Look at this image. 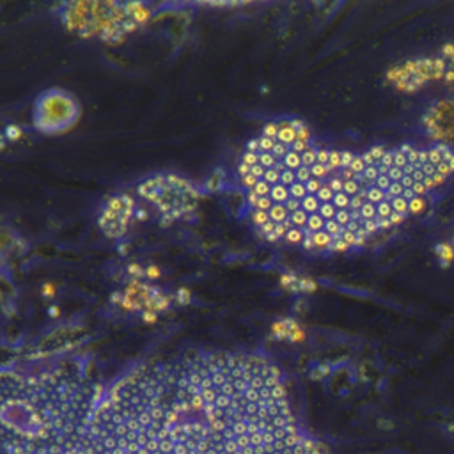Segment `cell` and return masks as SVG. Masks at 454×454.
<instances>
[{
  "label": "cell",
  "instance_id": "6da1fadb",
  "mask_svg": "<svg viewBox=\"0 0 454 454\" xmlns=\"http://www.w3.org/2000/svg\"><path fill=\"white\" fill-rule=\"evenodd\" d=\"M77 454H323L264 353L187 350L99 389Z\"/></svg>",
  "mask_w": 454,
  "mask_h": 454
},
{
  "label": "cell",
  "instance_id": "7a4b0ae2",
  "mask_svg": "<svg viewBox=\"0 0 454 454\" xmlns=\"http://www.w3.org/2000/svg\"><path fill=\"white\" fill-rule=\"evenodd\" d=\"M99 389L78 352L0 364V454H77Z\"/></svg>",
  "mask_w": 454,
  "mask_h": 454
},
{
  "label": "cell",
  "instance_id": "3957f363",
  "mask_svg": "<svg viewBox=\"0 0 454 454\" xmlns=\"http://www.w3.org/2000/svg\"><path fill=\"white\" fill-rule=\"evenodd\" d=\"M78 117L75 98L63 91H48L39 96L34 107V123L41 131H63L70 128Z\"/></svg>",
  "mask_w": 454,
  "mask_h": 454
},
{
  "label": "cell",
  "instance_id": "277c9868",
  "mask_svg": "<svg viewBox=\"0 0 454 454\" xmlns=\"http://www.w3.org/2000/svg\"><path fill=\"white\" fill-rule=\"evenodd\" d=\"M435 252H437L442 266H449V263L454 261V249L451 243H437L435 245Z\"/></svg>",
  "mask_w": 454,
  "mask_h": 454
},
{
  "label": "cell",
  "instance_id": "5b68a950",
  "mask_svg": "<svg viewBox=\"0 0 454 454\" xmlns=\"http://www.w3.org/2000/svg\"><path fill=\"white\" fill-rule=\"evenodd\" d=\"M313 243H314V250H330V245L334 243V238H332L328 232L320 231L316 234H313Z\"/></svg>",
  "mask_w": 454,
  "mask_h": 454
},
{
  "label": "cell",
  "instance_id": "8992f818",
  "mask_svg": "<svg viewBox=\"0 0 454 454\" xmlns=\"http://www.w3.org/2000/svg\"><path fill=\"white\" fill-rule=\"evenodd\" d=\"M325 224H327V220H325L320 213H314V215H309L307 227L303 229V231H309L310 234H316V232L325 231Z\"/></svg>",
  "mask_w": 454,
  "mask_h": 454
},
{
  "label": "cell",
  "instance_id": "52a82bcc",
  "mask_svg": "<svg viewBox=\"0 0 454 454\" xmlns=\"http://www.w3.org/2000/svg\"><path fill=\"white\" fill-rule=\"evenodd\" d=\"M300 205H302V212H306L307 215H314V213L320 212L321 208V202L318 201L316 195H307Z\"/></svg>",
  "mask_w": 454,
  "mask_h": 454
},
{
  "label": "cell",
  "instance_id": "ba28073f",
  "mask_svg": "<svg viewBox=\"0 0 454 454\" xmlns=\"http://www.w3.org/2000/svg\"><path fill=\"white\" fill-rule=\"evenodd\" d=\"M300 155H302V166L313 167L318 162V148L314 146V142H310L309 148L303 153H300Z\"/></svg>",
  "mask_w": 454,
  "mask_h": 454
},
{
  "label": "cell",
  "instance_id": "9c48e42d",
  "mask_svg": "<svg viewBox=\"0 0 454 454\" xmlns=\"http://www.w3.org/2000/svg\"><path fill=\"white\" fill-rule=\"evenodd\" d=\"M367 201L373 202V205H380V202L385 201V192L380 190L378 187H374V185H371V187L367 188Z\"/></svg>",
  "mask_w": 454,
  "mask_h": 454
},
{
  "label": "cell",
  "instance_id": "30bf717a",
  "mask_svg": "<svg viewBox=\"0 0 454 454\" xmlns=\"http://www.w3.org/2000/svg\"><path fill=\"white\" fill-rule=\"evenodd\" d=\"M345 229L346 227H342L341 224L335 222V219L334 220H328V222L325 224V232H328V234H330L334 239L341 238L342 232H345Z\"/></svg>",
  "mask_w": 454,
  "mask_h": 454
},
{
  "label": "cell",
  "instance_id": "8fae6325",
  "mask_svg": "<svg viewBox=\"0 0 454 454\" xmlns=\"http://www.w3.org/2000/svg\"><path fill=\"white\" fill-rule=\"evenodd\" d=\"M360 215H362V220H377V217H378L377 205L366 201L364 202L362 208H360Z\"/></svg>",
  "mask_w": 454,
  "mask_h": 454
},
{
  "label": "cell",
  "instance_id": "7c38bea8",
  "mask_svg": "<svg viewBox=\"0 0 454 454\" xmlns=\"http://www.w3.org/2000/svg\"><path fill=\"white\" fill-rule=\"evenodd\" d=\"M392 212L394 213H401V215H409V201L405 198H396L391 201Z\"/></svg>",
  "mask_w": 454,
  "mask_h": 454
},
{
  "label": "cell",
  "instance_id": "4fadbf2b",
  "mask_svg": "<svg viewBox=\"0 0 454 454\" xmlns=\"http://www.w3.org/2000/svg\"><path fill=\"white\" fill-rule=\"evenodd\" d=\"M310 174H313V178H316V180L325 181L328 174H330V169H328V166H323V163L316 162L313 167H310Z\"/></svg>",
  "mask_w": 454,
  "mask_h": 454
},
{
  "label": "cell",
  "instance_id": "5bb4252c",
  "mask_svg": "<svg viewBox=\"0 0 454 454\" xmlns=\"http://www.w3.org/2000/svg\"><path fill=\"white\" fill-rule=\"evenodd\" d=\"M424 210H426L424 198H416L409 202V213H412V215H421V213H424Z\"/></svg>",
  "mask_w": 454,
  "mask_h": 454
},
{
  "label": "cell",
  "instance_id": "9a60e30c",
  "mask_svg": "<svg viewBox=\"0 0 454 454\" xmlns=\"http://www.w3.org/2000/svg\"><path fill=\"white\" fill-rule=\"evenodd\" d=\"M350 201H352V198H350V195H346L345 192H339V194L334 195V201H332V205H334L337 210H348Z\"/></svg>",
  "mask_w": 454,
  "mask_h": 454
},
{
  "label": "cell",
  "instance_id": "2e32d148",
  "mask_svg": "<svg viewBox=\"0 0 454 454\" xmlns=\"http://www.w3.org/2000/svg\"><path fill=\"white\" fill-rule=\"evenodd\" d=\"M327 166L328 169H330V173L341 169V151H337V149H330V156H328Z\"/></svg>",
  "mask_w": 454,
  "mask_h": 454
},
{
  "label": "cell",
  "instance_id": "e0dca14e",
  "mask_svg": "<svg viewBox=\"0 0 454 454\" xmlns=\"http://www.w3.org/2000/svg\"><path fill=\"white\" fill-rule=\"evenodd\" d=\"M334 195H335L334 192H332L330 188H328V185L325 183L323 187H321V190L316 194V198H318V201L321 202V205H327V202L334 201Z\"/></svg>",
  "mask_w": 454,
  "mask_h": 454
},
{
  "label": "cell",
  "instance_id": "ac0fdd59",
  "mask_svg": "<svg viewBox=\"0 0 454 454\" xmlns=\"http://www.w3.org/2000/svg\"><path fill=\"white\" fill-rule=\"evenodd\" d=\"M320 213L321 217H323L325 220H334L335 219V213H337V208H335L334 205H332V202H327V205H321V208H320Z\"/></svg>",
  "mask_w": 454,
  "mask_h": 454
},
{
  "label": "cell",
  "instance_id": "d6986e66",
  "mask_svg": "<svg viewBox=\"0 0 454 454\" xmlns=\"http://www.w3.org/2000/svg\"><path fill=\"white\" fill-rule=\"evenodd\" d=\"M295 176H296V181H298V183H307V181L313 178V174H310V167L300 166L298 169H295Z\"/></svg>",
  "mask_w": 454,
  "mask_h": 454
},
{
  "label": "cell",
  "instance_id": "ffe728a7",
  "mask_svg": "<svg viewBox=\"0 0 454 454\" xmlns=\"http://www.w3.org/2000/svg\"><path fill=\"white\" fill-rule=\"evenodd\" d=\"M323 185H325V181L316 180V178H310V180L306 183L307 194H309V195H316L318 192L321 190V187H323Z\"/></svg>",
  "mask_w": 454,
  "mask_h": 454
},
{
  "label": "cell",
  "instance_id": "44dd1931",
  "mask_svg": "<svg viewBox=\"0 0 454 454\" xmlns=\"http://www.w3.org/2000/svg\"><path fill=\"white\" fill-rule=\"evenodd\" d=\"M377 213H378V217H382V219H391V215L394 212H392L391 202L384 201V202H380V205H377Z\"/></svg>",
  "mask_w": 454,
  "mask_h": 454
},
{
  "label": "cell",
  "instance_id": "7402d4cb",
  "mask_svg": "<svg viewBox=\"0 0 454 454\" xmlns=\"http://www.w3.org/2000/svg\"><path fill=\"white\" fill-rule=\"evenodd\" d=\"M335 222L341 224L342 227L348 226V224L352 222V215H350V210H337V213H335Z\"/></svg>",
  "mask_w": 454,
  "mask_h": 454
},
{
  "label": "cell",
  "instance_id": "603a6c76",
  "mask_svg": "<svg viewBox=\"0 0 454 454\" xmlns=\"http://www.w3.org/2000/svg\"><path fill=\"white\" fill-rule=\"evenodd\" d=\"M342 192H345L346 195H350V198H355V195L360 192V185L357 183L355 180L345 181V188H342Z\"/></svg>",
  "mask_w": 454,
  "mask_h": 454
},
{
  "label": "cell",
  "instance_id": "cb8c5ba5",
  "mask_svg": "<svg viewBox=\"0 0 454 454\" xmlns=\"http://www.w3.org/2000/svg\"><path fill=\"white\" fill-rule=\"evenodd\" d=\"M428 162L431 163V166H441L442 162H444V158H442V155H441V151H438L437 148H431V149H428Z\"/></svg>",
  "mask_w": 454,
  "mask_h": 454
},
{
  "label": "cell",
  "instance_id": "d4e9b609",
  "mask_svg": "<svg viewBox=\"0 0 454 454\" xmlns=\"http://www.w3.org/2000/svg\"><path fill=\"white\" fill-rule=\"evenodd\" d=\"M369 153H371V156L374 158V162L378 163L382 158H384V155L387 153V149L384 148V144H374L369 148Z\"/></svg>",
  "mask_w": 454,
  "mask_h": 454
},
{
  "label": "cell",
  "instance_id": "484cf974",
  "mask_svg": "<svg viewBox=\"0 0 454 454\" xmlns=\"http://www.w3.org/2000/svg\"><path fill=\"white\" fill-rule=\"evenodd\" d=\"M327 185H328V188L334 192V194H339V192H342V188H345V181H342L339 176L330 178V180L327 181Z\"/></svg>",
  "mask_w": 454,
  "mask_h": 454
},
{
  "label": "cell",
  "instance_id": "4316f807",
  "mask_svg": "<svg viewBox=\"0 0 454 454\" xmlns=\"http://www.w3.org/2000/svg\"><path fill=\"white\" fill-rule=\"evenodd\" d=\"M435 148L438 149V151H441V155H442V158H444V162H451L453 160V156H454V151L451 148H449V146H445V144H442V142H438L437 146H435Z\"/></svg>",
  "mask_w": 454,
  "mask_h": 454
},
{
  "label": "cell",
  "instance_id": "83f0119b",
  "mask_svg": "<svg viewBox=\"0 0 454 454\" xmlns=\"http://www.w3.org/2000/svg\"><path fill=\"white\" fill-rule=\"evenodd\" d=\"M409 166V158H406L405 153H401L399 149H396L394 151V167H398V169H405V167Z\"/></svg>",
  "mask_w": 454,
  "mask_h": 454
},
{
  "label": "cell",
  "instance_id": "f1b7e54d",
  "mask_svg": "<svg viewBox=\"0 0 454 454\" xmlns=\"http://www.w3.org/2000/svg\"><path fill=\"white\" fill-rule=\"evenodd\" d=\"M373 185H374V187H378V188H380V190H384V192H385V194H387V190H389V188H391L392 181H391V180H389V176H387V174H384V176H382V174H380V176H378V180H377V181H374V183H373Z\"/></svg>",
  "mask_w": 454,
  "mask_h": 454
},
{
  "label": "cell",
  "instance_id": "f546056e",
  "mask_svg": "<svg viewBox=\"0 0 454 454\" xmlns=\"http://www.w3.org/2000/svg\"><path fill=\"white\" fill-rule=\"evenodd\" d=\"M387 176H389V180L392 181V183H401L405 173H403V169H398V167H391L387 173Z\"/></svg>",
  "mask_w": 454,
  "mask_h": 454
},
{
  "label": "cell",
  "instance_id": "4dcf8cb0",
  "mask_svg": "<svg viewBox=\"0 0 454 454\" xmlns=\"http://www.w3.org/2000/svg\"><path fill=\"white\" fill-rule=\"evenodd\" d=\"M350 169H352L353 174H364V171H366V163H364L362 156H355V160H353V163L350 166Z\"/></svg>",
  "mask_w": 454,
  "mask_h": 454
},
{
  "label": "cell",
  "instance_id": "1f68e13d",
  "mask_svg": "<svg viewBox=\"0 0 454 454\" xmlns=\"http://www.w3.org/2000/svg\"><path fill=\"white\" fill-rule=\"evenodd\" d=\"M353 160H355V155L352 151H341V169H350Z\"/></svg>",
  "mask_w": 454,
  "mask_h": 454
},
{
  "label": "cell",
  "instance_id": "d6a6232c",
  "mask_svg": "<svg viewBox=\"0 0 454 454\" xmlns=\"http://www.w3.org/2000/svg\"><path fill=\"white\" fill-rule=\"evenodd\" d=\"M348 249H350V245H346L345 239L337 238V239H334V243L330 245V250H328V252H346Z\"/></svg>",
  "mask_w": 454,
  "mask_h": 454
},
{
  "label": "cell",
  "instance_id": "836d02e7",
  "mask_svg": "<svg viewBox=\"0 0 454 454\" xmlns=\"http://www.w3.org/2000/svg\"><path fill=\"white\" fill-rule=\"evenodd\" d=\"M364 176H366V180L369 181V183H374V181L378 180V176H380V173H378V167L377 166L366 167V171H364Z\"/></svg>",
  "mask_w": 454,
  "mask_h": 454
},
{
  "label": "cell",
  "instance_id": "e575fe53",
  "mask_svg": "<svg viewBox=\"0 0 454 454\" xmlns=\"http://www.w3.org/2000/svg\"><path fill=\"white\" fill-rule=\"evenodd\" d=\"M364 202H366V199L360 198L359 194L355 195V198H352V201H350V212H360V208L364 206Z\"/></svg>",
  "mask_w": 454,
  "mask_h": 454
},
{
  "label": "cell",
  "instance_id": "d590c367",
  "mask_svg": "<svg viewBox=\"0 0 454 454\" xmlns=\"http://www.w3.org/2000/svg\"><path fill=\"white\" fill-rule=\"evenodd\" d=\"M360 226L366 229L367 234H369V236L374 234V232L380 231V229H378V226H377V220H362V224H360Z\"/></svg>",
  "mask_w": 454,
  "mask_h": 454
},
{
  "label": "cell",
  "instance_id": "8d00e7d4",
  "mask_svg": "<svg viewBox=\"0 0 454 454\" xmlns=\"http://www.w3.org/2000/svg\"><path fill=\"white\" fill-rule=\"evenodd\" d=\"M378 163H382V166L387 167V169H391V167H394V151H387V153H385L384 158H382Z\"/></svg>",
  "mask_w": 454,
  "mask_h": 454
},
{
  "label": "cell",
  "instance_id": "74e56055",
  "mask_svg": "<svg viewBox=\"0 0 454 454\" xmlns=\"http://www.w3.org/2000/svg\"><path fill=\"white\" fill-rule=\"evenodd\" d=\"M328 156H330V149L318 148V163H323V166H327Z\"/></svg>",
  "mask_w": 454,
  "mask_h": 454
},
{
  "label": "cell",
  "instance_id": "f35d334b",
  "mask_svg": "<svg viewBox=\"0 0 454 454\" xmlns=\"http://www.w3.org/2000/svg\"><path fill=\"white\" fill-rule=\"evenodd\" d=\"M341 238L345 239L346 245L355 247V242H357V234H355V232H352V231H348V229H345V232H342Z\"/></svg>",
  "mask_w": 454,
  "mask_h": 454
},
{
  "label": "cell",
  "instance_id": "ab89813d",
  "mask_svg": "<svg viewBox=\"0 0 454 454\" xmlns=\"http://www.w3.org/2000/svg\"><path fill=\"white\" fill-rule=\"evenodd\" d=\"M437 173L441 174V176L448 178V176H451L453 171H451V167H449V163H448V162H442L441 166H437Z\"/></svg>",
  "mask_w": 454,
  "mask_h": 454
},
{
  "label": "cell",
  "instance_id": "60d3db41",
  "mask_svg": "<svg viewBox=\"0 0 454 454\" xmlns=\"http://www.w3.org/2000/svg\"><path fill=\"white\" fill-rule=\"evenodd\" d=\"M421 171H423V173H424V176H426V178H433V176H435V174H437V167H435V166H431V163H430V162H428V163H424V166H423V169H421Z\"/></svg>",
  "mask_w": 454,
  "mask_h": 454
},
{
  "label": "cell",
  "instance_id": "b9f144b4",
  "mask_svg": "<svg viewBox=\"0 0 454 454\" xmlns=\"http://www.w3.org/2000/svg\"><path fill=\"white\" fill-rule=\"evenodd\" d=\"M377 226H378V229H380V231H387V229L392 227V224L389 219H382V217H377Z\"/></svg>",
  "mask_w": 454,
  "mask_h": 454
},
{
  "label": "cell",
  "instance_id": "7bdbcfd3",
  "mask_svg": "<svg viewBox=\"0 0 454 454\" xmlns=\"http://www.w3.org/2000/svg\"><path fill=\"white\" fill-rule=\"evenodd\" d=\"M412 190H414V194L417 195V198H424V195L428 194V190H426V187H424L423 183H416L412 187Z\"/></svg>",
  "mask_w": 454,
  "mask_h": 454
},
{
  "label": "cell",
  "instance_id": "ee69618b",
  "mask_svg": "<svg viewBox=\"0 0 454 454\" xmlns=\"http://www.w3.org/2000/svg\"><path fill=\"white\" fill-rule=\"evenodd\" d=\"M406 158H409V163H412V166H416V163H419V149L414 148L412 151L406 155Z\"/></svg>",
  "mask_w": 454,
  "mask_h": 454
},
{
  "label": "cell",
  "instance_id": "f6af8a7d",
  "mask_svg": "<svg viewBox=\"0 0 454 454\" xmlns=\"http://www.w3.org/2000/svg\"><path fill=\"white\" fill-rule=\"evenodd\" d=\"M405 217L406 215H401V213H392L391 215V224H392V227L394 226H399V224H403V220H405Z\"/></svg>",
  "mask_w": 454,
  "mask_h": 454
},
{
  "label": "cell",
  "instance_id": "bcb514c9",
  "mask_svg": "<svg viewBox=\"0 0 454 454\" xmlns=\"http://www.w3.org/2000/svg\"><path fill=\"white\" fill-rule=\"evenodd\" d=\"M341 178L342 181H353L355 180V174L352 173V169H341Z\"/></svg>",
  "mask_w": 454,
  "mask_h": 454
},
{
  "label": "cell",
  "instance_id": "7dc6e473",
  "mask_svg": "<svg viewBox=\"0 0 454 454\" xmlns=\"http://www.w3.org/2000/svg\"><path fill=\"white\" fill-rule=\"evenodd\" d=\"M360 156H362V160H364V163H366V167L377 166V162H374V158H373V156H371L369 151H366V153H364V155H360Z\"/></svg>",
  "mask_w": 454,
  "mask_h": 454
},
{
  "label": "cell",
  "instance_id": "c3c4849f",
  "mask_svg": "<svg viewBox=\"0 0 454 454\" xmlns=\"http://www.w3.org/2000/svg\"><path fill=\"white\" fill-rule=\"evenodd\" d=\"M423 185H424V187H426L428 192H431V190H435V188H437V185H435L433 178H424Z\"/></svg>",
  "mask_w": 454,
  "mask_h": 454
},
{
  "label": "cell",
  "instance_id": "681fc988",
  "mask_svg": "<svg viewBox=\"0 0 454 454\" xmlns=\"http://www.w3.org/2000/svg\"><path fill=\"white\" fill-rule=\"evenodd\" d=\"M401 185H403V187H405V188H412L414 185H416V181H414L412 176H403Z\"/></svg>",
  "mask_w": 454,
  "mask_h": 454
},
{
  "label": "cell",
  "instance_id": "f907efd6",
  "mask_svg": "<svg viewBox=\"0 0 454 454\" xmlns=\"http://www.w3.org/2000/svg\"><path fill=\"white\" fill-rule=\"evenodd\" d=\"M403 198H405V199H406V201H409V202H410V201H414V199H416V198H417V195H416V194H414V190H412V188H405V192H403Z\"/></svg>",
  "mask_w": 454,
  "mask_h": 454
},
{
  "label": "cell",
  "instance_id": "816d5d0a",
  "mask_svg": "<svg viewBox=\"0 0 454 454\" xmlns=\"http://www.w3.org/2000/svg\"><path fill=\"white\" fill-rule=\"evenodd\" d=\"M412 178H414V181H416V183H423L424 178H426V176H424L423 171H416V173L412 174Z\"/></svg>",
  "mask_w": 454,
  "mask_h": 454
},
{
  "label": "cell",
  "instance_id": "f5cc1de1",
  "mask_svg": "<svg viewBox=\"0 0 454 454\" xmlns=\"http://www.w3.org/2000/svg\"><path fill=\"white\" fill-rule=\"evenodd\" d=\"M355 234H357V238H364V239L369 238V234H367V231H366V229H364L362 226H360L359 229H357Z\"/></svg>",
  "mask_w": 454,
  "mask_h": 454
},
{
  "label": "cell",
  "instance_id": "db71d44e",
  "mask_svg": "<svg viewBox=\"0 0 454 454\" xmlns=\"http://www.w3.org/2000/svg\"><path fill=\"white\" fill-rule=\"evenodd\" d=\"M433 181H435V185H437V187H441V185H444L445 183V178L444 176H441V174H435L433 176Z\"/></svg>",
  "mask_w": 454,
  "mask_h": 454
},
{
  "label": "cell",
  "instance_id": "11a10c76",
  "mask_svg": "<svg viewBox=\"0 0 454 454\" xmlns=\"http://www.w3.org/2000/svg\"><path fill=\"white\" fill-rule=\"evenodd\" d=\"M403 173H405V176H412V174L416 173V167H414L412 163H409V166H406L405 169H403Z\"/></svg>",
  "mask_w": 454,
  "mask_h": 454
},
{
  "label": "cell",
  "instance_id": "9f6ffc18",
  "mask_svg": "<svg viewBox=\"0 0 454 454\" xmlns=\"http://www.w3.org/2000/svg\"><path fill=\"white\" fill-rule=\"evenodd\" d=\"M412 149H414V146H412V144H403L401 148H399V151L405 153V155H409V153L412 151Z\"/></svg>",
  "mask_w": 454,
  "mask_h": 454
},
{
  "label": "cell",
  "instance_id": "6f0895ef",
  "mask_svg": "<svg viewBox=\"0 0 454 454\" xmlns=\"http://www.w3.org/2000/svg\"><path fill=\"white\" fill-rule=\"evenodd\" d=\"M419 163H428V151H419Z\"/></svg>",
  "mask_w": 454,
  "mask_h": 454
},
{
  "label": "cell",
  "instance_id": "680465c9",
  "mask_svg": "<svg viewBox=\"0 0 454 454\" xmlns=\"http://www.w3.org/2000/svg\"><path fill=\"white\" fill-rule=\"evenodd\" d=\"M359 227H360V224L359 222H353V220L348 224V226H346V229H348V231H352V232H357V229H359Z\"/></svg>",
  "mask_w": 454,
  "mask_h": 454
},
{
  "label": "cell",
  "instance_id": "91938a15",
  "mask_svg": "<svg viewBox=\"0 0 454 454\" xmlns=\"http://www.w3.org/2000/svg\"><path fill=\"white\" fill-rule=\"evenodd\" d=\"M449 167H451V171H453V173H454V156H453V160H451V162H449Z\"/></svg>",
  "mask_w": 454,
  "mask_h": 454
},
{
  "label": "cell",
  "instance_id": "94428289",
  "mask_svg": "<svg viewBox=\"0 0 454 454\" xmlns=\"http://www.w3.org/2000/svg\"><path fill=\"white\" fill-rule=\"evenodd\" d=\"M453 78H454V73H451V71H449V73H448V80H453Z\"/></svg>",
  "mask_w": 454,
  "mask_h": 454
},
{
  "label": "cell",
  "instance_id": "6125c7cd",
  "mask_svg": "<svg viewBox=\"0 0 454 454\" xmlns=\"http://www.w3.org/2000/svg\"><path fill=\"white\" fill-rule=\"evenodd\" d=\"M453 249H454V238H453Z\"/></svg>",
  "mask_w": 454,
  "mask_h": 454
}]
</instances>
